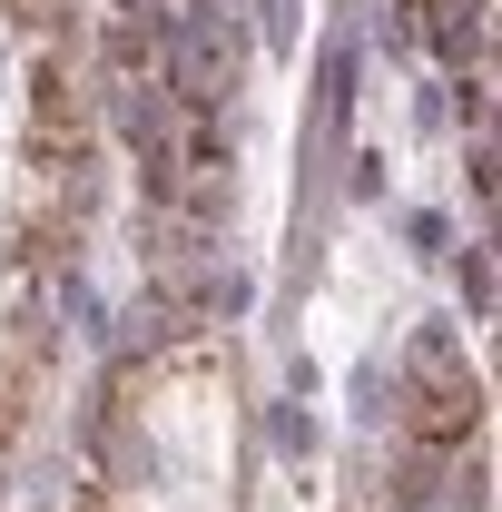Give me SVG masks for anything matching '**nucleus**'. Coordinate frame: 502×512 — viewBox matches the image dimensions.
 I'll return each mask as SVG.
<instances>
[{"mask_svg": "<svg viewBox=\"0 0 502 512\" xmlns=\"http://www.w3.org/2000/svg\"><path fill=\"white\" fill-rule=\"evenodd\" d=\"M473 414H483L473 365H463L443 335H424V345H414V434H424V444H463V434H473Z\"/></svg>", "mask_w": 502, "mask_h": 512, "instance_id": "f257e3e1", "label": "nucleus"}]
</instances>
